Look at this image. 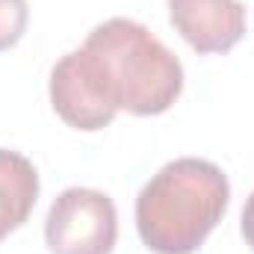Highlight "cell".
Here are the masks:
<instances>
[{"instance_id":"obj_1","label":"cell","mask_w":254,"mask_h":254,"mask_svg":"<svg viewBox=\"0 0 254 254\" xmlns=\"http://www.w3.org/2000/svg\"><path fill=\"white\" fill-rule=\"evenodd\" d=\"M184 92L181 60L139 21L110 18L51 71V104L68 127L95 133L116 113L160 116Z\"/></svg>"},{"instance_id":"obj_3","label":"cell","mask_w":254,"mask_h":254,"mask_svg":"<svg viewBox=\"0 0 254 254\" xmlns=\"http://www.w3.org/2000/svg\"><path fill=\"white\" fill-rule=\"evenodd\" d=\"M119 213L107 192L89 187L63 190L45 219V240L54 254H113Z\"/></svg>"},{"instance_id":"obj_2","label":"cell","mask_w":254,"mask_h":254,"mask_svg":"<svg viewBox=\"0 0 254 254\" xmlns=\"http://www.w3.org/2000/svg\"><path fill=\"white\" fill-rule=\"evenodd\" d=\"M231 204L225 172L198 157L166 163L136 198V231L154 254H195Z\"/></svg>"},{"instance_id":"obj_7","label":"cell","mask_w":254,"mask_h":254,"mask_svg":"<svg viewBox=\"0 0 254 254\" xmlns=\"http://www.w3.org/2000/svg\"><path fill=\"white\" fill-rule=\"evenodd\" d=\"M240 231H243V237H246V246H252V252H254V192L249 195V198H246Z\"/></svg>"},{"instance_id":"obj_6","label":"cell","mask_w":254,"mask_h":254,"mask_svg":"<svg viewBox=\"0 0 254 254\" xmlns=\"http://www.w3.org/2000/svg\"><path fill=\"white\" fill-rule=\"evenodd\" d=\"M30 24L27 0H0V54L15 48Z\"/></svg>"},{"instance_id":"obj_4","label":"cell","mask_w":254,"mask_h":254,"mask_svg":"<svg viewBox=\"0 0 254 254\" xmlns=\"http://www.w3.org/2000/svg\"><path fill=\"white\" fill-rule=\"evenodd\" d=\"M169 21L195 54H228L246 36L240 0H169Z\"/></svg>"},{"instance_id":"obj_5","label":"cell","mask_w":254,"mask_h":254,"mask_svg":"<svg viewBox=\"0 0 254 254\" xmlns=\"http://www.w3.org/2000/svg\"><path fill=\"white\" fill-rule=\"evenodd\" d=\"M39 201L36 166L9 148H0V243L18 231Z\"/></svg>"}]
</instances>
